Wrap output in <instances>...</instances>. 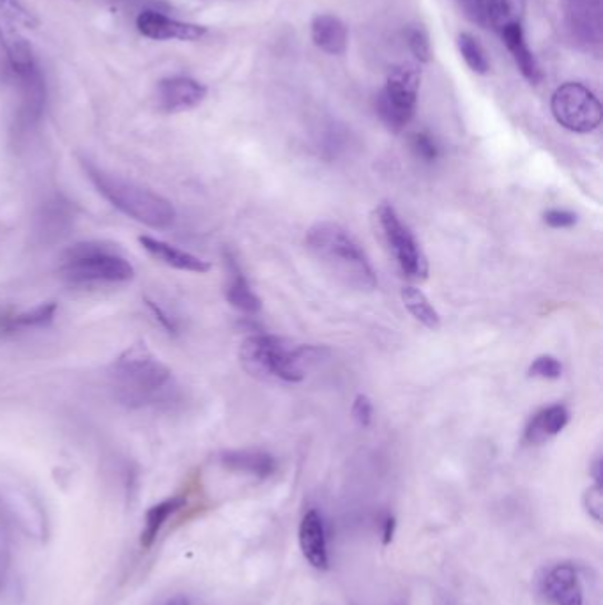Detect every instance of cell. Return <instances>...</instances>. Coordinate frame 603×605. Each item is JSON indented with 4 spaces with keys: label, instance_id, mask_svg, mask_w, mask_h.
<instances>
[{
    "label": "cell",
    "instance_id": "cell-15",
    "mask_svg": "<svg viewBox=\"0 0 603 605\" xmlns=\"http://www.w3.org/2000/svg\"><path fill=\"white\" fill-rule=\"evenodd\" d=\"M220 462L223 468L243 475L255 476L259 480H266L276 471L275 457L260 450H229L222 453Z\"/></svg>",
    "mask_w": 603,
    "mask_h": 605
},
{
    "label": "cell",
    "instance_id": "cell-28",
    "mask_svg": "<svg viewBox=\"0 0 603 605\" xmlns=\"http://www.w3.org/2000/svg\"><path fill=\"white\" fill-rule=\"evenodd\" d=\"M411 149L416 154V158H420L425 163H432L439 156V147L434 142V138L427 133H414L411 137Z\"/></svg>",
    "mask_w": 603,
    "mask_h": 605
},
{
    "label": "cell",
    "instance_id": "cell-33",
    "mask_svg": "<svg viewBox=\"0 0 603 605\" xmlns=\"http://www.w3.org/2000/svg\"><path fill=\"white\" fill-rule=\"evenodd\" d=\"M543 222L547 223L550 229H570L577 223V215L565 209H550L543 215Z\"/></svg>",
    "mask_w": 603,
    "mask_h": 605
},
{
    "label": "cell",
    "instance_id": "cell-34",
    "mask_svg": "<svg viewBox=\"0 0 603 605\" xmlns=\"http://www.w3.org/2000/svg\"><path fill=\"white\" fill-rule=\"evenodd\" d=\"M474 22L489 23L490 0H460Z\"/></svg>",
    "mask_w": 603,
    "mask_h": 605
},
{
    "label": "cell",
    "instance_id": "cell-19",
    "mask_svg": "<svg viewBox=\"0 0 603 605\" xmlns=\"http://www.w3.org/2000/svg\"><path fill=\"white\" fill-rule=\"evenodd\" d=\"M503 36L504 45L510 50L513 61L519 66L520 73L531 82L536 85L542 80V69L536 62L535 55L531 54L529 46H527L526 38H524V31H522V25H510L501 31Z\"/></svg>",
    "mask_w": 603,
    "mask_h": 605
},
{
    "label": "cell",
    "instance_id": "cell-38",
    "mask_svg": "<svg viewBox=\"0 0 603 605\" xmlns=\"http://www.w3.org/2000/svg\"><path fill=\"white\" fill-rule=\"evenodd\" d=\"M163 605H191L190 598L184 597V595H176V597L168 598L167 602Z\"/></svg>",
    "mask_w": 603,
    "mask_h": 605
},
{
    "label": "cell",
    "instance_id": "cell-37",
    "mask_svg": "<svg viewBox=\"0 0 603 605\" xmlns=\"http://www.w3.org/2000/svg\"><path fill=\"white\" fill-rule=\"evenodd\" d=\"M591 475L595 478V483L602 485V459H600V457H596L595 462H593V466H591Z\"/></svg>",
    "mask_w": 603,
    "mask_h": 605
},
{
    "label": "cell",
    "instance_id": "cell-7",
    "mask_svg": "<svg viewBox=\"0 0 603 605\" xmlns=\"http://www.w3.org/2000/svg\"><path fill=\"white\" fill-rule=\"evenodd\" d=\"M420 71L413 64L393 69L377 98V114L391 131H402L413 119L420 91Z\"/></svg>",
    "mask_w": 603,
    "mask_h": 605
},
{
    "label": "cell",
    "instance_id": "cell-12",
    "mask_svg": "<svg viewBox=\"0 0 603 605\" xmlns=\"http://www.w3.org/2000/svg\"><path fill=\"white\" fill-rule=\"evenodd\" d=\"M299 547L305 560L317 570H328L329 551L326 526L317 510L306 512L299 524Z\"/></svg>",
    "mask_w": 603,
    "mask_h": 605
},
{
    "label": "cell",
    "instance_id": "cell-35",
    "mask_svg": "<svg viewBox=\"0 0 603 605\" xmlns=\"http://www.w3.org/2000/svg\"><path fill=\"white\" fill-rule=\"evenodd\" d=\"M16 312L11 307L0 305V335H13L16 333Z\"/></svg>",
    "mask_w": 603,
    "mask_h": 605
},
{
    "label": "cell",
    "instance_id": "cell-16",
    "mask_svg": "<svg viewBox=\"0 0 603 605\" xmlns=\"http://www.w3.org/2000/svg\"><path fill=\"white\" fill-rule=\"evenodd\" d=\"M570 420L568 409L561 404L545 407L540 413H536L531 422L527 423L524 439L529 445H543L552 437L558 436Z\"/></svg>",
    "mask_w": 603,
    "mask_h": 605
},
{
    "label": "cell",
    "instance_id": "cell-20",
    "mask_svg": "<svg viewBox=\"0 0 603 605\" xmlns=\"http://www.w3.org/2000/svg\"><path fill=\"white\" fill-rule=\"evenodd\" d=\"M402 301H404L405 308L409 310V314L413 315L414 319L423 324L425 328L432 331L441 328V317L420 289L411 287V285L404 287L402 289Z\"/></svg>",
    "mask_w": 603,
    "mask_h": 605
},
{
    "label": "cell",
    "instance_id": "cell-31",
    "mask_svg": "<svg viewBox=\"0 0 603 605\" xmlns=\"http://www.w3.org/2000/svg\"><path fill=\"white\" fill-rule=\"evenodd\" d=\"M146 305L149 308V312L154 315V319L160 322L161 328L167 331L168 335H177L179 333V324H177L176 317L170 315V312L161 307L160 303L146 298Z\"/></svg>",
    "mask_w": 603,
    "mask_h": 605
},
{
    "label": "cell",
    "instance_id": "cell-25",
    "mask_svg": "<svg viewBox=\"0 0 603 605\" xmlns=\"http://www.w3.org/2000/svg\"><path fill=\"white\" fill-rule=\"evenodd\" d=\"M41 222H43V229L41 230H46L45 234H54V236L59 234L61 236V234H66L64 230L69 227L71 213L62 202H54V206L48 207V211L41 218Z\"/></svg>",
    "mask_w": 603,
    "mask_h": 605
},
{
    "label": "cell",
    "instance_id": "cell-21",
    "mask_svg": "<svg viewBox=\"0 0 603 605\" xmlns=\"http://www.w3.org/2000/svg\"><path fill=\"white\" fill-rule=\"evenodd\" d=\"M183 499L172 498L167 501H161L158 505H154L146 515V528L142 531V545L153 544L161 528L167 524L170 515L176 514L177 510L183 506Z\"/></svg>",
    "mask_w": 603,
    "mask_h": 605
},
{
    "label": "cell",
    "instance_id": "cell-2",
    "mask_svg": "<svg viewBox=\"0 0 603 605\" xmlns=\"http://www.w3.org/2000/svg\"><path fill=\"white\" fill-rule=\"evenodd\" d=\"M306 248L338 282L370 292L377 287V275L367 253L351 232L335 222H319L306 232Z\"/></svg>",
    "mask_w": 603,
    "mask_h": 605
},
{
    "label": "cell",
    "instance_id": "cell-14",
    "mask_svg": "<svg viewBox=\"0 0 603 605\" xmlns=\"http://www.w3.org/2000/svg\"><path fill=\"white\" fill-rule=\"evenodd\" d=\"M140 246L146 250L151 257L168 268L177 269V271H188V273H207L211 269V264L200 259L197 255L190 252H184L177 246L170 245L163 239H156L153 236H140L138 238Z\"/></svg>",
    "mask_w": 603,
    "mask_h": 605
},
{
    "label": "cell",
    "instance_id": "cell-1",
    "mask_svg": "<svg viewBox=\"0 0 603 605\" xmlns=\"http://www.w3.org/2000/svg\"><path fill=\"white\" fill-rule=\"evenodd\" d=\"M115 397L133 409L163 406L174 400V377L146 344L131 345L108 370Z\"/></svg>",
    "mask_w": 603,
    "mask_h": 605
},
{
    "label": "cell",
    "instance_id": "cell-4",
    "mask_svg": "<svg viewBox=\"0 0 603 605\" xmlns=\"http://www.w3.org/2000/svg\"><path fill=\"white\" fill-rule=\"evenodd\" d=\"M80 163L96 192L121 215L151 229H168L176 222V207L172 206L170 200L161 197L160 193L114 176L92 161L82 160Z\"/></svg>",
    "mask_w": 603,
    "mask_h": 605
},
{
    "label": "cell",
    "instance_id": "cell-22",
    "mask_svg": "<svg viewBox=\"0 0 603 605\" xmlns=\"http://www.w3.org/2000/svg\"><path fill=\"white\" fill-rule=\"evenodd\" d=\"M526 11V0H490L489 23L496 31L519 25Z\"/></svg>",
    "mask_w": 603,
    "mask_h": 605
},
{
    "label": "cell",
    "instance_id": "cell-18",
    "mask_svg": "<svg viewBox=\"0 0 603 605\" xmlns=\"http://www.w3.org/2000/svg\"><path fill=\"white\" fill-rule=\"evenodd\" d=\"M312 39L322 52L331 55L345 54L349 43L347 27L340 18L333 15L315 16L312 23Z\"/></svg>",
    "mask_w": 603,
    "mask_h": 605
},
{
    "label": "cell",
    "instance_id": "cell-23",
    "mask_svg": "<svg viewBox=\"0 0 603 605\" xmlns=\"http://www.w3.org/2000/svg\"><path fill=\"white\" fill-rule=\"evenodd\" d=\"M55 315H57V303H54V301L39 303V305L29 308V310L16 312V333L18 331L48 328L54 322Z\"/></svg>",
    "mask_w": 603,
    "mask_h": 605
},
{
    "label": "cell",
    "instance_id": "cell-36",
    "mask_svg": "<svg viewBox=\"0 0 603 605\" xmlns=\"http://www.w3.org/2000/svg\"><path fill=\"white\" fill-rule=\"evenodd\" d=\"M393 535H395V519L391 515H386L384 524H382V542H384V545L390 544Z\"/></svg>",
    "mask_w": 603,
    "mask_h": 605
},
{
    "label": "cell",
    "instance_id": "cell-6",
    "mask_svg": "<svg viewBox=\"0 0 603 605\" xmlns=\"http://www.w3.org/2000/svg\"><path fill=\"white\" fill-rule=\"evenodd\" d=\"M0 45L20 85L23 117L27 123H36L46 107V82L34 50L15 23L6 18L0 20Z\"/></svg>",
    "mask_w": 603,
    "mask_h": 605
},
{
    "label": "cell",
    "instance_id": "cell-26",
    "mask_svg": "<svg viewBox=\"0 0 603 605\" xmlns=\"http://www.w3.org/2000/svg\"><path fill=\"white\" fill-rule=\"evenodd\" d=\"M0 13L8 22L15 23V25H22L29 29L38 27V18L32 15L20 0H0Z\"/></svg>",
    "mask_w": 603,
    "mask_h": 605
},
{
    "label": "cell",
    "instance_id": "cell-5",
    "mask_svg": "<svg viewBox=\"0 0 603 605\" xmlns=\"http://www.w3.org/2000/svg\"><path fill=\"white\" fill-rule=\"evenodd\" d=\"M59 273L73 285L128 284L135 276L131 262L114 245L82 241L61 253Z\"/></svg>",
    "mask_w": 603,
    "mask_h": 605
},
{
    "label": "cell",
    "instance_id": "cell-27",
    "mask_svg": "<svg viewBox=\"0 0 603 605\" xmlns=\"http://www.w3.org/2000/svg\"><path fill=\"white\" fill-rule=\"evenodd\" d=\"M527 374H529V377H536V379L554 381V379L563 376V365L554 356H540L531 363Z\"/></svg>",
    "mask_w": 603,
    "mask_h": 605
},
{
    "label": "cell",
    "instance_id": "cell-24",
    "mask_svg": "<svg viewBox=\"0 0 603 605\" xmlns=\"http://www.w3.org/2000/svg\"><path fill=\"white\" fill-rule=\"evenodd\" d=\"M458 50L467 62V66L473 69L474 73L485 75L489 73L490 61L487 57V52L483 50V46L478 43V39H474L471 34H460L458 36Z\"/></svg>",
    "mask_w": 603,
    "mask_h": 605
},
{
    "label": "cell",
    "instance_id": "cell-9",
    "mask_svg": "<svg viewBox=\"0 0 603 605\" xmlns=\"http://www.w3.org/2000/svg\"><path fill=\"white\" fill-rule=\"evenodd\" d=\"M552 114L563 128L573 133L595 131L602 123V105L595 92L575 82L556 89L550 101Z\"/></svg>",
    "mask_w": 603,
    "mask_h": 605
},
{
    "label": "cell",
    "instance_id": "cell-17",
    "mask_svg": "<svg viewBox=\"0 0 603 605\" xmlns=\"http://www.w3.org/2000/svg\"><path fill=\"white\" fill-rule=\"evenodd\" d=\"M225 264H227V271H229V284H227V291H225L227 301L243 314L252 315L260 312L262 303H260L259 296L252 291V287L248 284V280L243 275L236 259L232 257V253H225Z\"/></svg>",
    "mask_w": 603,
    "mask_h": 605
},
{
    "label": "cell",
    "instance_id": "cell-8",
    "mask_svg": "<svg viewBox=\"0 0 603 605\" xmlns=\"http://www.w3.org/2000/svg\"><path fill=\"white\" fill-rule=\"evenodd\" d=\"M375 218L402 273L414 282L427 280V257L411 229L400 220L397 211L390 204H381L375 211Z\"/></svg>",
    "mask_w": 603,
    "mask_h": 605
},
{
    "label": "cell",
    "instance_id": "cell-29",
    "mask_svg": "<svg viewBox=\"0 0 603 605\" xmlns=\"http://www.w3.org/2000/svg\"><path fill=\"white\" fill-rule=\"evenodd\" d=\"M407 43H409V48L416 55L418 61H430V41H428V36L421 27H411L407 31Z\"/></svg>",
    "mask_w": 603,
    "mask_h": 605
},
{
    "label": "cell",
    "instance_id": "cell-3",
    "mask_svg": "<svg viewBox=\"0 0 603 605\" xmlns=\"http://www.w3.org/2000/svg\"><path fill=\"white\" fill-rule=\"evenodd\" d=\"M328 353L324 347L296 344L276 335H252L239 349V360L250 376L260 381L301 383L306 367Z\"/></svg>",
    "mask_w": 603,
    "mask_h": 605
},
{
    "label": "cell",
    "instance_id": "cell-32",
    "mask_svg": "<svg viewBox=\"0 0 603 605\" xmlns=\"http://www.w3.org/2000/svg\"><path fill=\"white\" fill-rule=\"evenodd\" d=\"M372 414H374V407H372L370 399L367 395H358L352 404V418L356 420L359 427L367 429L368 425L372 423Z\"/></svg>",
    "mask_w": 603,
    "mask_h": 605
},
{
    "label": "cell",
    "instance_id": "cell-30",
    "mask_svg": "<svg viewBox=\"0 0 603 605\" xmlns=\"http://www.w3.org/2000/svg\"><path fill=\"white\" fill-rule=\"evenodd\" d=\"M584 508L588 512L589 517L595 522H602L603 517V489L602 485L595 483L593 487H589L584 494Z\"/></svg>",
    "mask_w": 603,
    "mask_h": 605
},
{
    "label": "cell",
    "instance_id": "cell-11",
    "mask_svg": "<svg viewBox=\"0 0 603 605\" xmlns=\"http://www.w3.org/2000/svg\"><path fill=\"white\" fill-rule=\"evenodd\" d=\"M137 29L142 36L154 41H197L204 38L207 32L202 25L181 22L154 9H146L137 16Z\"/></svg>",
    "mask_w": 603,
    "mask_h": 605
},
{
    "label": "cell",
    "instance_id": "cell-13",
    "mask_svg": "<svg viewBox=\"0 0 603 605\" xmlns=\"http://www.w3.org/2000/svg\"><path fill=\"white\" fill-rule=\"evenodd\" d=\"M543 593L556 605H584V591L577 570L563 563L550 568L543 579Z\"/></svg>",
    "mask_w": 603,
    "mask_h": 605
},
{
    "label": "cell",
    "instance_id": "cell-10",
    "mask_svg": "<svg viewBox=\"0 0 603 605\" xmlns=\"http://www.w3.org/2000/svg\"><path fill=\"white\" fill-rule=\"evenodd\" d=\"M207 98V87L190 77H168L156 87L158 108L167 114H179L199 107Z\"/></svg>",
    "mask_w": 603,
    "mask_h": 605
}]
</instances>
